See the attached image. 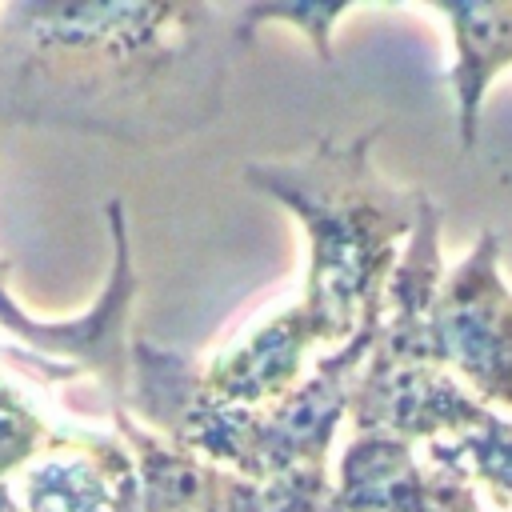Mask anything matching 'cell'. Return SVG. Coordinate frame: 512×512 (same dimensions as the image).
Wrapping results in <instances>:
<instances>
[{
    "label": "cell",
    "mask_w": 512,
    "mask_h": 512,
    "mask_svg": "<svg viewBox=\"0 0 512 512\" xmlns=\"http://www.w3.org/2000/svg\"><path fill=\"white\" fill-rule=\"evenodd\" d=\"M248 44L240 4H0V128L180 144L220 116Z\"/></svg>",
    "instance_id": "cell-1"
},
{
    "label": "cell",
    "mask_w": 512,
    "mask_h": 512,
    "mask_svg": "<svg viewBox=\"0 0 512 512\" xmlns=\"http://www.w3.org/2000/svg\"><path fill=\"white\" fill-rule=\"evenodd\" d=\"M380 124L352 136H320L280 160H252L240 180L284 204L308 232L304 292L288 312L308 348H344L384 312L388 280L400 264V240L412 236L424 192L396 188L372 164Z\"/></svg>",
    "instance_id": "cell-2"
},
{
    "label": "cell",
    "mask_w": 512,
    "mask_h": 512,
    "mask_svg": "<svg viewBox=\"0 0 512 512\" xmlns=\"http://www.w3.org/2000/svg\"><path fill=\"white\" fill-rule=\"evenodd\" d=\"M380 320L384 312L372 316L344 348L320 356L308 380L264 408H240L208 396L192 356L132 340V392L124 408L136 412L144 428L248 480L328 468L332 436L352 408V392L376 348Z\"/></svg>",
    "instance_id": "cell-3"
},
{
    "label": "cell",
    "mask_w": 512,
    "mask_h": 512,
    "mask_svg": "<svg viewBox=\"0 0 512 512\" xmlns=\"http://www.w3.org/2000/svg\"><path fill=\"white\" fill-rule=\"evenodd\" d=\"M440 208L424 200L384 292L380 356L428 360L452 372L484 408L512 412V288L500 276V236L480 232L440 280Z\"/></svg>",
    "instance_id": "cell-4"
},
{
    "label": "cell",
    "mask_w": 512,
    "mask_h": 512,
    "mask_svg": "<svg viewBox=\"0 0 512 512\" xmlns=\"http://www.w3.org/2000/svg\"><path fill=\"white\" fill-rule=\"evenodd\" d=\"M116 432L136 456L144 512H344L328 468H304L280 480H248L112 408Z\"/></svg>",
    "instance_id": "cell-5"
},
{
    "label": "cell",
    "mask_w": 512,
    "mask_h": 512,
    "mask_svg": "<svg viewBox=\"0 0 512 512\" xmlns=\"http://www.w3.org/2000/svg\"><path fill=\"white\" fill-rule=\"evenodd\" d=\"M104 220H108V236H112V264H108V280L100 288V296L92 300V308L84 316L72 320H36L28 316L16 296L8 292L4 276H8V260H0V328L16 332L32 356L44 360H60V364H76L80 372H92L100 380V388L108 392L112 408L128 404L132 392V340H128V316H132V300H136V268H132V248H128V220H124V204L108 200L104 204Z\"/></svg>",
    "instance_id": "cell-6"
},
{
    "label": "cell",
    "mask_w": 512,
    "mask_h": 512,
    "mask_svg": "<svg viewBox=\"0 0 512 512\" xmlns=\"http://www.w3.org/2000/svg\"><path fill=\"white\" fill-rule=\"evenodd\" d=\"M336 500L344 512H472L468 480L420 468L412 444L388 432H356L336 460Z\"/></svg>",
    "instance_id": "cell-7"
},
{
    "label": "cell",
    "mask_w": 512,
    "mask_h": 512,
    "mask_svg": "<svg viewBox=\"0 0 512 512\" xmlns=\"http://www.w3.org/2000/svg\"><path fill=\"white\" fill-rule=\"evenodd\" d=\"M24 512H144L140 468L128 444L68 432V452L24 472Z\"/></svg>",
    "instance_id": "cell-8"
},
{
    "label": "cell",
    "mask_w": 512,
    "mask_h": 512,
    "mask_svg": "<svg viewBox=\"0 0 512 512\" xmlns=\"http://www.w3.org/2000/svg\"><path fill=\"white\" fill-rule=\"evenodd\" d=\"M448 20L452 28V68L448 84L456 96V136L460 148H476L480 104L492 80L512 68V4H436L428 8Z\"/></svg>",
    "instance_id": "cell-9"
},
{
    "label": "cell",
    "mask_w": 512,
    "mask_h": 512,
    "mask_svg": "<svg viewBox=\"0 0 512 512\" xmlns=\"http://www.w3.org/2000/svg\"><path fill=\"white\" fill-rule=\"evenodd\" d=\"M428 464L460 480H484L500 504H512V416H488L480 428L432 440Z\"/></svg>",
    "instance_id": "cell-10"
},
{
    "label": "cell",
    "mask_w": 512,
    "mask_h": 512,
    "mask_svg": "<svg viewBox=\"0 0 512 512\" xmlns=\"http://www.w3.org/2000/svg\"><path fill=\"white\" fill-rule=\"evenodd\" d=\"M64 440L68 432H52L0 376V484H8V472L28 464L40 448H64Z\"/></svg>",
    "instance_id": "cell-11"
},
{
    "label": "cell",
    "mask_w": 512,
    "mask_h": 512,
    "mask_svg": "<svg viewBox=\"0 0 512 512\" xmlns=\"http://www.w3.org/2000/svg\"><path fill=\"white\" fill-rule=\"evenodd\" d=\"M348 12H356V4H304V0H296V4H240V20H244L248 36H256L260 24H292L312 40V48L324 64L336 60L332 56V24Z\"/></svg>",
    "instance_id": "cell-12"
}]
</instances>
